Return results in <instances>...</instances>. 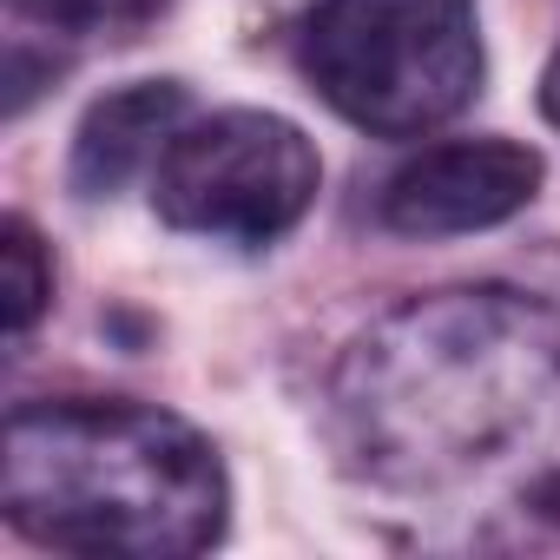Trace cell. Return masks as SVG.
Segmentation results:
<instances>
[{"instance_id": "3957f363", "label": "cell", "mask_w": 560, "mask_h": 560, "mask_svg": "<svg viewBox=\"0 0 560 560\" xmlns=\"http://www.w3.org/2000/svg\"><path fill=\"white\" fill-rule=\"evenodd\" d=\"M298 73L337 119L422 139L481 93V14L475 0H317Z\"/></svg>"}, {"instance_id": "277c9868", "label": "cell", "mask_w": 560, "mask_h": 560, "mask_svg": "<svg viewBox=\"0 0 560 560\" xmlns=\"http://www.w3.org/2000/svg\"><path fill=\"white\" fill-rule=\"evenodd\" d=\"M324 159L304 126L277 113H211L172 132L152 165V211L172 231L218 244H277L317 205Z\"/></svg>"}, {"instance_id": "52a82bcc", "label": "cell", "mask_w": 560, "mask_h": 560, "mask_svg": "<svg viewBox=\"0 0 560 560\" xmlns=\"http://www.w3.org/2000/svg\"><path fill=\"white\" fill-rule=\"evenodd\" d=\"M8 14L54 40H126L165 14V0H8Z\"/></svg>"}, {"instance_id": "ba28073f", "label": "cell", "mask_w": 560, "mask_h": 560, "mask_svg": "<svg viewBox=\"0 0 560 560\" xmlns=\"http://www.w3.org/2000/svg\"><path fill=\"white\" fill-rule=\"evenodd\" d=\"M0 298H8V337L14 343H27V330L54 304V257L21 211L0 224Z\"/></svg>"}, {"instance_id": "7a4b0ae2", "label": "cell", "mask_w": 560, "mask_h": 560, "mask_svg": "<svg viewBox=\"0 0 560 560\" xmlns=\"http://www.w3.org/2000/svg\"><path fill=\"white\" fill-rule=\"evenodd\" d=\"M0 514L60 553L185 560L224 540L231 481L218 448L172 409L60 396L8 416Z\"/></svg>"}, {"instance_id": "8992f818", "label": "cell", "mask_w": 560, "mask_h": 560, "mask_svg": "<svg viewBox=\"0 0 560 560\" xmlns=\"http://www.w3.org/2000/svg\"><path fill=\"white\" fill-rule=\"evenodd\" d=\"M185 113H191V93L178 80H139V86H119V93L93 100L80 132H73L67 185L80 198H113L139 165H152L172 145Z\"/></svg>"}, {"instance_id": "5b68a950", "label": "cell", "mask_w": 560, "mask_h": 560, "mask_svg": "<svg viewBox=\"0 0 560 560\" xmlns=\"http://www.w3.org/2000/svg\"><path fill=\"white\" fill-rule=\"evenodd\" d=\"M547 165L521 139H448L389 172L376 218L396 237H468L534 205Z\"/></svg>"}, {"instance_id": "9c48e42d", "label": "cell", "mask_w": 560, "mask_h": 560, "mask_svg": "<svg viewBox=\"0 0 560 560\" xmlns=\"http://www.w3.org/2000/svg\"><path fill=\"white\" fill-rule=\"evenodd\" d=\"M540 113H547V126H560V47H553L547 73H540Z\"/></svg>"}, {"instance_id": "6da1fadb", "label": "cell", "mask_w": 560, "mask_h": 560, "mask_svg": "<svg viewBox=\"0 0 560 560\" xmlns=\"http://www.w3.org/2000/svg\"><path fill=\"white\" fill-rule=\"evenodd\" d=\"M343 468L409 501H481L560 534V304L475 284L370 324L330 376Z\"/></svg>"}]
</instances>
